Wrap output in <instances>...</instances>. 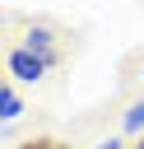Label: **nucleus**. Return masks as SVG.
Wrapping results in <instances>:
<instances>
[{
  "mask_svg": "<svg viewBox=\"0 0 144 149\" xmlns=\"http://www.w3.org/2000/svg\"><path fill=\"white\" fill-rule=\"evenodd\" d=\"M56 42H60V33H56L51 23H28V28H23V47L60 65V47H56Z\"/></svg>",
  "mask_w": 144,
  "mask_h": 149,
  "instance_id": "2",
  "label": "nucleus"
},
{
  "mask_svg": "<svg viewBox=\"0 0 144 149\" xmlns=\"http://www.w3.org/2000/svg\"><path fill=\"white\" fill-rule=\"evenodd\" d=\"M51 65H56V61H46V56H37V51H28V47H14L9 61H5V70H9L19 84H37V79H46Z\"/></svg>",
  "mask_w": 144,
  "mask_h": 149,
  "instance_id": "1",
  "label": "nucleus"
},
{
  "mask_svg": "<svg viewBox=\"0 0 144 149\" xmlns=\"http://www.w3.org/2000/svg\"><path fill=\"white\" fill-rule=\"evenodd\" d=\"M19 149H60L56 140H28V144H19Z\"/></svg>",
  "mask_w": 144,
  "mask_h": 149,
  "instance_id": "6",
  "label": "nucleus"
},
{
  "mask_svg": "<svg viewBox=\"0 0 144 149\" xmlns=\"http://www.w3.org/2000/svg\"><path fill=\"white\" fill-rule=\"evenodd\" d=\"M121 126H125V135H144V98L125 107V116H121Z\"/></svg>",
  "mask_w": 144,
  "mask_h": 149,
  "instance_id": "4",
  "label": "nucleus"
},
{
  "mask_svg": "<svg viewBox=\"0 0 144 149\" xmlns=\"http://www.w3.org/2000/svg\"><path fill=\"white\" fill-rule=\"evenodd\" d=\"M19 112H23V98H19L9 84H0V126H5V121H14Z\"/></svg>",
  "mask_w": 144,
  "mask_h": 149,
  "instance_id": "3",
  "label": "nucleus"
},
{
  "mask_svg": "<svg viewBox=\"0 0 144 149\" xmlns=\"http://www.w3.org/2000/svg\"><path fill=\"white\" fill-rule=\"evenodd\" d=\"M130 149H144V135H139V140H135V144H130Z\"/></svg>",
  "mask_w": 144,
  "mask_h": 149,
  "instance_id": "7",
  "label": "nucleus"
},
{
  "mask_svg": "<svg viewBox=\"0 0 144 149\" xmlns=\"http://www.w3.org/2000/svg\"><path fill=\"white\" fill-rule=\"evenodd\" d=\"M93 149H125V144H121V135H107V140H98Z\"/></svg>",
  "mask_w": 144,
  "mask_h": 149,
  "instance_id": "5",
  "label": "nucleus"
}]
</instances>
